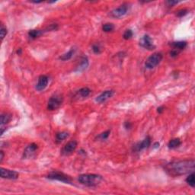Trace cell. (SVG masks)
I'll return each instance as SVG.
<instances>
[{
    "instance_id": "cell-18",
    "label": "cell",
    "mask_w": 195,
    "mask_h": 195,
    "mask_svg": "<svg viewBox=\"0 0 195 195\" xmlns=\"http://www.w3.org/2000/svg\"><path fill=\"white\" fill-rule=\"evenodd\" d=\"M91 90L89 89L87 87H85V88H82L81 89H79L77 92V95L78 97H80V98H87L88 95L91 94Z\"/></svg>"
},
{
    "instance_id": "cell-15",
    "label": "cell",
    "mask_w": 195,
    "mask_h": 195,
    "mask_svg": "<svg viewBox=\"0 0 195 195\" xmlns=\"http://www.w3.org/2000/svg\"><path fill=\"white\" fill-rule=\"evenodd\" d=\"M170 46L172 47V49L181 51L186 47L187 42L186 41H175V42H171V44H170Z\"/></svg>"
},
{
    "instance_id": "cell-30",
    "label": "cell",
    "mask_w": 195,
    "mask_h": 195,
    "mask_svg": "<svg viewBox=\"0 0 195 195\" xmlns=\"http://www.w3.org/2000/svg\"><path fill=\"white\" fill-rule=\"evenodd\" d=\"M180 53V51L177 50H175V49H172L171 51H170V56H171V57H176L178 55V53Z\"/></svg>"
},
{
    "instance_id": "cell-36",
    "label": "cell",
    "mask_w": 195,
    "mask_h": 195,
    "mask_svg": "<svg viewBox=\"0 0 195 195\" xmlns=\"http://www.w3.org/2000/svg\"><path fill=\"white\" fill-rule=\"evenodd\" d=\"M22 48H19V49L18 50H17V54L21 55V54H22Z\"/></svg>"
},
{
    "instance_id": "cell-23",
    "label": "cell",
    "mask_w": 195,
    "mask_h": 195,
    "mask_svg": "<svg viewBox=\"0 0 195 195\" xmlns=\"http://www.w3.org/2000/svg\"><path fill=\"white\" fill-rule=\"evenodd\" d=\"M114 29V24H111V23H106V24H103L102 26V30L105 32H110Z\"/></svg>"
},
{
    "instance_id": "cell-32",
    "label": "cell",
    "mask_w": 195,
    "mask_h": 195,
    "mask_svg": "<svg viewBox=\"0 0 195 195\" xmlns=\"http://www.w3.org/2000/svg\"><path fill=\"white\" fill-rule=\"evenodd\" d=\"M178 1H167L166 2V4L168 5V6H173V5H176V4H178Z\"/></svg>"
},
{
    "instance_id": "cell-37",
    "label": "cell",
    "mask_w": 195,
    "mask_h": 195,
    "mask_svg": "<svg viewBox=\"0 0 195 195\" xmlns=\"http://www.w3.org/2000/svg\"><path fill=\"white\" fill-rule=\"evenodd\" d=\"M31 2H33V3H35V4H37V3H41V2H42V1H32Z\"/></svg>"
},
{
    "instance_id": "cell-1",
    "label": "cell",
    "mask_w": 195,
    "mask_h": 195,
    "mask_svg": "<svg viewBox=\"0 0 195 195\" xmlns=\"http://www.w3.org/2000/svg\"><path fill=\"white\" fill-rule=\"evenodd\" d=\"M195 162L194 159L174 161L165 165V169L171 176H180L190 174L194 171Z\"/></svg>"
},
{
    "instance_id": "cell-10",
    "label": "cell",
    "mask_w": 195,
    "mask_h": 195,
    "mask_svg": "<svg viewBox=\"0 0 195 195\" xmlns=\"http://www.w3.org/2000/svg\"><path fill=\"white\" fill-rule=\"evenodd\" d=\"M151 144V138L150 136H146L142 142H139L138 143H136L135 146H133V151L135 152H139L142 151V149H146L149 147Z\"/></svg>"
},
{
    "instance_id": "cell-4",
    "label": "cell",
    "mask_w": 195,
    "mask_h": 195,
    "mask_svg": "<svg viewBox=\"0 0 195 195\" xmlns=\"http://www.w3.org/2000/svg\"><path fill=\"white\" fill-rule=\"evenodd\" d=\"M63 102V97L60 94H56L49 99L47 103L48 110H55L61 106Z\"/></svg>"
},
{
    "instance_id": "cell-35",
    "label": "cell",
    "mask_w": 195,
    "mask_h": 195,
    "mask_svg": "<svg viewBox=\"0 0 195 195\" xmlns=\"http://www.w3.org/2000/svg\"><path fill=\"white\" fill-rule=\"evenodd\" d=\"M153 147L155 148V149H157V148L159 147V142H156V143H154V145H153Z\"/></svg>"
},
{
    "instance_id": "cell-9",
    "label": "cell",
    "mask_w": 195,
    "mask_h": 195,
    "mask_svg": "<svg viewBox=\"0 0 195 195\" xmlns=\"http://www.w3.org/2000/svg\"><path fill=\"white\" fill-rule=\"evenodd\" d=\"M77 147V142L75 140L70 141L69 142H67L66 145L64 146V147L62 149V154L64 156H68L70 155L72 153L76 150Z\"/></svg>"
},
{
    "instance_id": "cell-5",
    "label": "cell",
    "mask_w": 195,
    "mask_h": 195,
    "mask_svg": "<svg viewBox=\"0 0 195 195\" xmlns=\"http://www.w3.org/2000/svg\"><path fill=\"white\" fill-rule=\"evenodd\" d=\"M47 178L51 180H56L66 184H71L72 179L70 176L59 171H52L47 175Z\"/></svg>"
},
{
    "instance_id": "cell-17",
    "label": "cell",
    "mask_w": 195,
    "mask_h": 195,
    "mask_svg": "<svg viewBox=\"0 0 195 195\" xmlns=\"http://www.w3.org/2000/svg\"><path fill=\"white\" fill-rule=\"evenodd\" d=\"M12 116L11 114L9 113H4L1 115V127H3L4 125L7 124L9 121L12 120Z\"/></svg>"
},
{
    "instance_id": "cell-13",
    "label": "cell",
    "mask_w": 195,
    "mask_h": 195,
    "mask_svg": "<svg viewBox=\"0 0 195 195\" xmlns=\"http://www.w3.org/2000/svg\"><path fill=\"white\" fill-rule=\"evenodd\" d=\"M38 149V146H37L36 143H31L29 146H27L26 147V149H24V156L25 158H29L31 157L36 151L37 149Z\"/></svg>"
},
{
    "instance_id": "cell-28",
    "label": "cell",
    "mask_w": 195,
    "mask_h": 195,
    "mask_svg": "<svg viewBox=\"0 0 195 195\" xmlns=\"http://www.w3.org/2000/svg\"><path fill=\"white\" fill-rule=\"evenodd\" d=\"M188 13V9H181V10H179L178 12H177L176 15L178 17L182 18L183 17V16H186Z\"/></svg>"
},
{
    "instance_id": "cell-14",
    "label": "cell",
    "mask_w": 195,
    "mask_h": 195,
    "mask_svg": "<svg viewBox=\"0 0 195 195\" xmlns=\"http://www.w3.org/2000/svg\"><path fill=\"white\" fill-rule=\"evenodd\" d=\"M88 64H89V63H88V57H86V56H83V57L82 58L81 62H80L79 65L77 66V68L76 69V70H75V71L76 72L84 71V70H86L87 69V67L88 66Z\"/></svg>"
},
{
    "instance_id": "cell-22",
    "label": "cell",
    "mask_w": 195,
    "mask_h": 195,
    "mask_svg": "<svg viewBox=\"0 0 195 195\" xmlns=\"http://www.w3.org/2000/svg\"><path fill=\"white\" fill-rule=\"evenodd\" d=\"M194 172H191V173L189 174V175L188 177H187L186 178V182L189 185H190L191 187H192V188H194L195 186V180H194Z\"/></svg>"
},
{
    "instance_id": "cell-34",
    "label": "cell",
    "mask_w": 195,
    "mask_h": 195,
    "mask_svg": "<svg viewBox=\"0 0 195 195\" xmlns=\"http://www.w3.org/2000/svg\"><path fill=\"white\" fill-rule=\"evenodd\" d=\"M0 155H1V156H0V162H2V160H3V158H4V153L2 150L0 152Z\"/></svg>"
},
{
    "instance_id": "cell-20",
    "label": "cell",
    "mask_w": 195,
    "mask_h": 195,
    "mask_svg": "<svg viewBox=\"0 0 195 195\" xmlns=\"http://www.w3.org/2000/svg\"><path fill=\"white\" fill-rule=\"evenodd\" d=\"M69 133L66 132V131H62V132H59L56 134V141L57 142H60L66 139V138L69 137Z\"/></svg>"
},
{
    "instance_id": "cell-29",
    "label": "cell",
    "mask_w": 195,
    "mask_h": 195,
    "mask_svg": "<svg viewBox=\"0 0 195 195\" xmlns=\"http://www.w3.org/2000/svg\"><path fill=\"white\" fill-rule=\"evenodd\" d=\"M58 29V25L56 24H50L49 27H47L45 30V31H56Z\"/></svg>"
},
{
    "instance_id": "cell-7",
    "label": "cell",
    "mask_w": 195,
    "mask_h": 195,
    "mask_svg": "<svg viewBox=\"0 0 195 195\" xmlns=\"http://www.w3.org/2000/svg\"><path fill=\"white\" fill-rule=\"evenodd\" d=\"M139 45L142 47L145 48L146 50H154L156 48V46L153 44V40L147 34H145L141 38L140 41H139Z\"/></svg>"
},
{
    "instance_id": "cell-3",
    "label": "cell",
    "mask_w": 195,
    "mask_h": 195,
    "mask_svg": "<svg viewBox=\"0 0 195 195\" xmlns=\"http://www.w3.org/2000/svg\"><path fill=\"white\" fill-rule=\"evenodd\" d=\"M163 59V55L162 53H155L153 55L149 56L147 59H146V63H145V67L149 70H152V69L155 68L156 66H158Z\"/></svg>"
},
{
    "instance_id": "cell-31",
    "label": "cell",
    "mask_w": 195,
    "mask_h": 195,
    "mask_svg": "<svg viewBox=\"0 0 195 195\" xmlns=\"http://www.w3.org/2000/svg\"><path fill=\"white\" fill-rule=\"evenodd\" d=\"M124 127H125L126 130H130L131 129V127H132V124L129 121H126L124 123Z\"/></svg>"
},
{
    "instance_id": "cell-19",
    "label": "cell",
    "mask_w": 195,
    "mask_h": 195,
    "mask_svg": "<svg viewBox=\"0 0 195 195\" xmlns=\"http://www.w3.org/2000/svg\"><path fill=\"white\" fill-rule=\"evenodd\" d=\"M181 144H182V142H181L180 139H178V138H175V139H172L169 141L168 146L169 149H173L179 147V146H181Z\"/></svg>"
},
{
    "instance_id": "cell-25",
    "label": "cell",
    "mask_w": 195,
    "mask_h": 195,
    "mask_svg": "<svg viewBox=\"0 0 195 195\" xmlns=\"http://www.w3.org/2000/svg\"><path fill=\"white\" fill-rule=\"evenodd\" d=\"M133 33L131 30L128 29V30H126L125 32L124 33V35H123V37H124V39L125 40H130L131 37H133Z\"/></svg>"
},
{
    "instance_id": "cell-24",
    "label": "cell",
    "mask_w": 195,
    "mask_h": 195,
    "mask_svg": "<svg viewBox=\"0 0 195 195\" xmlns=\"http://www.w3.org/2000/svg\"><path fill=\"white\" fill-rule=\"evenodd\" d=\"M92 51H93L95 54H100L102 51V47H101L100 44H94L93 45H92Z\"/></svg>"
},
{
    "instance_id": "cell-12",
    "label": "cell",
    "mask_w": 195,
    "mask_h": 195,
    "mask_svg": "<svg viewBox=\"0 0 195 195\" xmlns=\"http://www.w3.org/2000/svg\"><path fill=\"white\" fill-rule=\"evenodd\" d=\"M114 94V90H106L105 92H102L99 96H98L95 99L97 102H99V103H104L105 102L109 99L110 98H111Z\"/></svg>"
},
{
    "instance_id": "cell-8",
    "label": "cell",
    "mask_w": 195,
    "mask_h": 195,
    "mask_svg": "<svg viewBox=\"0 0 195 195\" xmlns=\"http://www.w3.org/2000/svg\"><path fill=\"white\" fill-rule=\"evenodd\" d=\"M0 176L2 178H6V179H17L19 176V174L17 171L13 170L6 169V168H1L0 170Z\"/></svg>"
},
{
    "instance_id": "cell-27",
    "label": "cell",
    "mask_w": 195,
    "mask_h": 195,
    "mask_svg": "<svg viewBox=\"0 0 195 195\" xmlns=\"http://www.w3.org/2000/svg\"><path fill=\"white\" fill-rule=\"evenodd\" d=\"M110 130H106L104 133H101L100 135H99V137L101 139H102V140H105V139L108 138V136H110Z\"/></svg>"
},
{
    "instance_id": "cell-2",
    "label": "cell",
    "mask_w": 195,
    "mask_h": 195,
    "mask_svg": "<svg viewBox=\"0 0 195 195\" xmlns=\"http://www.w3.org/2000/svg\"><path fill=\"white\" fill-rule=\"evenodd\" d=\"M103 180L102 175L97 174H83L79 176L78 181L82 185L88 187H95L101 183Z\"/></svg>"
},
{
    "instance_id": "cell-26",
    "label": "cell",
    "mask_w": 195,
    "mask_h": 195,
    "mask_svg": "<svg viewBox=\"0 0 195 195\" xmlns=\"http://www.w3.org/2000/svg\"><path fill=\"white\" fill-rule=\"evenodd\" d=\"M7 33H8V31H7V28L5 27V26L3 25V24H2V26H1V29H0V34H1V40H3L4 38H5V37L6 36Z\"/></svg>"
},
{
    "instance_id": "cell-33",
    "label": "cell",
    "mask_w": 195,
    "mask_h": 195,
    "mask_svg": "<svg viewBox=\"0 0 195 195\" xmlns=\"http://www.w3.org/2000/svg\"><path fill=\"white\" fill-rule=\"evenodd\" d=\"M165 108L163 106H160V107H159L158 108H157V112H158L159 114H162L163 111H164Z\"/></svg>"
},
{
    "instance_id": "cell-6",
    "label": "cell",
    "mask_w": 195,
    "mask_h": 195,
    "mask_svg": "<svg viewBox=\"0 0 195 195\" xmlns=\"http://www.w3.org/2000/svg\"><path fill=\"white\" fill-rule=\"evenodd\" d=\"M129 10V5L128 4H123L120 7L117 8V9H114L111 12V16L113 18H116V19H119L123 16H124L127 13Z\"/></svg>"
},
{
    "instance_id": "cell-11",
    "label": "cell",
    "mask_w": 195,
    "mask_h": 195,
    "mask_svg": "<svg viewBox=\"0 0 195 195\" xmlns=\"http://www.w3.org/2000/svg\"><path fill=\"white\" fill-rule=\"evenodd\" d=\"M48 82H49L48 77L47 76H45V75H41L38 78V82H37V84L36 85V89L37 91H39V92L43 91L47 86Z\"/></svg>"
},
{
    "instance_id": "cell-16",
    "label": "cell",
    "mask_w": 195,
    "mask_h": 195,
    "mask_svg": "<svg viewBox=\"0 0 195 195\" xmlns=\"http://www.w3.org/2000/svg\"><path fill=\"white\" fill-rule=\"evenodd\" d=\"M75 52H76V49H75V48H71L67 53H66L65 54L59 56V59H61L62 61H66V60H69V59H70L72 57H73Z\"/></svg>"
},
{
    "instance_id": "cell-21",
    "label": "cell",
    "mask_w": 195,
    "mask_h": 195,
    "mask_svg": "<svg viewBox=\"0 0 195 195\" xmlns=\"http://www.w3.org/2000/svg\"><path fill=\"white\" fill-rule=\"evenodd\" d=\"M43 33L44 32L42 31H40V30H31L28 31V37L31 39H36L41 35H42Z\"/></svg>"
}]
</instances>
